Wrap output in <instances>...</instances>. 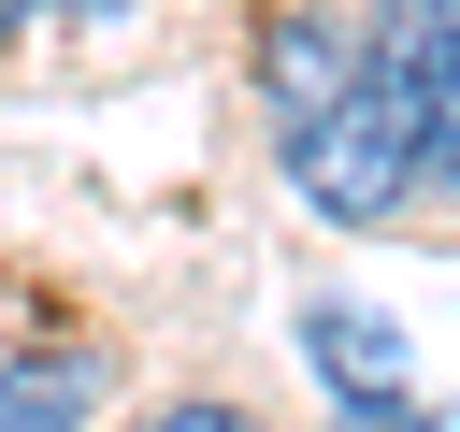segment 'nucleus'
I'll use <instances>...</instances> for the list:
<instances>
[{"label":"nucleus","mask_w":460,"mask_h":432,"mask_svg":"<svg viewBox=\"0 0 460 432\" xmlns=\"http://www.w3.org/2000/svg\"><path fill=\"white\" fill-rule=\"evenodd\" d=\"M72 14H129V0H72Z\"/></svg>","instance_id":"7"},{"label":"nucleus","mask_w":460,"mask_h":432,"mask_svg":"<svg viewBox=\"0 0 460 432\" xmlns=\"http://www.w3.org/2000/svg\"><path fill=\"white\" fill-rule=\"evenodd\" d=\"M288 187H302L316 216H388L402 187H431V144H417L374 86H345L316 130H288Z\"/></svg>","instance_id":"1"},{"label":"nucleus","mask_w":460,"mask_h":432,"mask_svg":"<svg viewBox=\"0 0 460 432\" xmlns=\"http://www.w3.org/2000/svg\"><path fill=\"white\" fill-rule=\"evenodd\" d=\"M359 86L431 144V173H460V0H374Z\"/></svg>","instance_id":"2"},{"label":"nucleus","mask_w":460,"mask_h":432,"mask_svg":"<svg viewBox=\"0 0 460 432\" xmlns=\"http://www.w3.org/2000/svg\"><path fill=\"white\" fill-rule=\"evenodd\" d=\"M259 86H273V130H316V115L359 86V43H345L331 14H273V29H259Z\"/></svg>","instance_id":"3"},{"label":"nucleus","mask_w":460,"mask_h":432,"mask_svg":"<svg viewBox=\"0 0 460 432\" xmlns=\"http://www.w3.org/2000/svg\"><path fill=\"white\" fill-rule=\"evenodd\" d=\"M158 432H259V418H244V403H172Z\"/></svg>","instance_id":"5"},{"label":"nucleus","mask_w":460,"mask_h":432,"mask_svg":"<svg viewBox=\"0 0 460 432\" xmlns=\"http://www.w3.org/2000/svg\"><path fill=\"white\" fill-rule=\"evenodd\" d=\"M101 403V360H72V346H43V360H0V432H72Z\"/></svg>","instance_id":"4"},{"label":"nucleus","mask_w":460,"mask_h":432,"mask_svg":"<svg viewBox=\"0 0 460 432\" xmlns=\"http://www.w3.org/2000/svg\"><path fill=\"white\" fill-rule=\"evenodd\" d=\"M0 29H29V0H0Z\"/></svg>","instance_id":"6"}]
</instances>
